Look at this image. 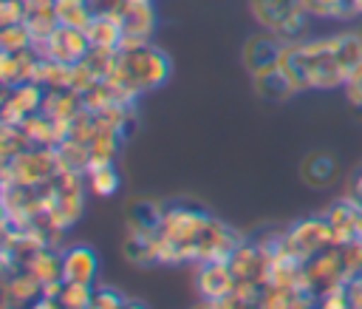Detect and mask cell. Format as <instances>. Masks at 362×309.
<instances>
[{"mask_svg": "<svg viewBox=\"0 0 362 309\" xmlns=\"http://www.w3.org/2000/svg\"><path fill=\"white\" fill-rule=\"evenodd\" d=\"M246 235L198 204H167L158 224V261L161 266L175 264H206L226 258Z\"/></svg>", "mask_w": 362, "mask_h": 309, "instance_id": "obj_1", "label": "cell"}, {"mask_svg": "<svg viewBox=\"0 0 362 309\" xmlns=\"http://www.w3.org/2000/svg\"><path fill=\"white\" fill-rule=\"evenodd\" d=\"M362 65V31L345 28L322 37H303L286 43L280 68L294 82L297 94L305 91H337Z\"/></svg>", "mask_w": 362, "mask_h": 309, "instance_id": "obj_2", "label": "cell"}, {"mask_svg": "<svg viewBox=\"0 0 362 309\" xmlns=\"http://www.w3.org/2000/svg\"><path fill=\"white\" fill-rule=\"evenodd\" d=\"M173 77V60L170 54L156 45L153 40H141V43H124L116 51V62L110 71V82L127 96V99H139L161 85H167Z\"/></svg>", "mask_w": 362, "mask_h": 309, "instance_id": "obj_3", "label": "cell"}, {"mask_svg": "<svg viewBox=\"0 0 362 309\" xmlns=\"http://www.w3.org/2000/svg\"><path fill=\"white\" fill-rule=\"evenodd\" d=\"M88 179L79 170H59L54 179L42 184V210L51 215V221L59 230H71L82 213H85V196H88Z\"/></svg>", "mask_w": 362, "mask_h": 309, "instance_id": "obj_4", "label": "cell"}, {"mask_svg": "<svg viewBox=\"0 0 362 309\" xmlns=\"http://www.w3.org/2000/svg\"><path fill=\"white\" fill-rule=\"evenodd\" d=\"M257 28L272 31L283 43H297L311 31V14L303 0H246Z\"/></svg>", "mask_w": 362, "mask_h": 309, "instance_id": "obj_5", "label": "cell"}, {"mask_svg": "<svg viewBox=\"0 0 362 309\" xmlns=\"http://www.w3.org/2000/svg\"><path fill=\"white\" fill-rule=\"evenodd\" d=\"M59 156L57 147H42V145H31L23 153L11 156L3 162L0 173L3 181H14V184H28V187H40L48 179H54L59 173Z\"/></svg>", "mask_w": 362, "mask_h": 309, "instance_id": "obj_6", "label": "cell"}, {"mask_svg": "<svg viewBox=\"0 0 362 309\" xmlns=\"http://www.w3.org/2000/svg\"><path fill=\"white\" fill-rule=\"evenodd\" d=\"M334 241H337V238H334V230H331L325 213H322V215L300 218V221L283 227V235H280V247H283L286 252H291L294 258H300V261L311 258L314 252L325 249V247L334 244Z\"/></svg>", "mask_w": 362, "mask_h": 309, "instance_id": "obj_7", "label": "cell"}, {"mask_svg": "<svg viewBox=\"0 0 362 309\" xmlns=\"http://www.w3.org/2000/svg\"><path fill=\"white\" fill-rule=\"evenodd\" d=\"M226 264L238 281V286H249V289H263L269 281V264L272 255L269 249L257 241V238H243L229 255Z\"/></svg>", "mask_w": 362, "mask_h": 309, "instance_id": "obj_8", "label": "cell"}, {"mask_svg": "<svg viewBox=\"0 0 362 309\" xmlns=\"http://www.w3.org/2000/svg\"><path fill=\"white\" fill-rule=\"evenodd\" d=\"M37 51H40L45 60L65 62V65H76V62H82V60L88 57L90 43H88L85 28L57 26L45 40H40V43H37Z\"/></svg>", "mask_w": 362, "mask_h": 309, "instance_id": "obj_9", "label": "cell"}, {"mask_svg": "<svg viewBox=\"0 0 362 309\" xmlns=\"http://www.w3.org/2000/svg\"><path fill=\"white\" fill-rule=\"evenodd\" d=\"M283 51H286V43L280 37H274L266 28H257L255 34H249L243 40V45H240V62H243L246 74L252 77V74L277 68L280 60H283Z\"/></svg>", "mask_w": 362, "mask_h": 309, "instance_id": "obj_10", "label": "cell"}, {"mask_svg": "<svg viewBox=\"0 0 362 309\" xmlns=\"http://www.w3.org/2000/svg\"><path fill=\"white\" fill-rule=\"evenodd\" d=\"M235 286H238V281H235L226 258L206 261V264L195 266V289L206 306H221L235 292Z\"/></svg>", "mask_w": 362, "mask_h": 309, "instance_id": "obj_11", "label": "cell"}, {"mask_svg": "<svg viewBox=\"0 0 362 309\" xmlns=\"http://www.w3.org/2000/svg\"><path fill=\"white\" fill-rule=\"evenodd\" d=\"M45 88L40 82H20V85H3V102H0V122H23L25 116L42 111Z\"/></svg>", "mask_w": 362, "mask_h": 309, "instance_id": "obj_12", "label": "cell"}, {"mask_svg": "<svg viewBox=\"0 0 362 309\" xmlns=\"http://www.w3.org/2000/svg\"><path fill=\"white\" fill-rule=\"evenodd\" d=\"M40 295L42 283L28 266H3V306H34Z\"/></svg>", "mask_w": 362, "mask_h": 309, "instance_id": "obj_13", "label": "cell"}, {"mask_svg": "<svg viewBox=\"0 0 362 309\" xmlns=\"http://www.w3.org/2000/svg\"><path fill=\"white\" fill-rule=\"evenodd\" d=\"M300 179L311 190H328L339 181V162L331 150H308L300 162Z\"/></svg>", "mask_w": 362, "mask_h": 309, "instance_id": "obj_14", "label": "cell"}, {"mask_svg": "<svg viewBox=\"0 0 362 309\" xmlns=\"http://www.w3.org/2000/svg\"><path fill=\"white\" fill-rule=\"evenodd\" d=\"M99 278V255L88 244H74L62 249V281L96 286Z\"/></svg>", "mask_w": 362, "mask_h": 309, "instance_id": "obj_15", "label": "cell"}, {"mask_svg": "<svg viewBox=\"0 0 362 309\" xmlns=\"http://www.w3.org/2000/svg\"><path fill=\"white\" fill-rule=\"evenodd\" d=\"M122 28V45L124 43H141V40H153L156 31V11H153V0H130L127 9L122 11V17L116 20Z\"/></svg>", "mask_w": 362, "mask_h": 309, "instance_id": "obj_16", "label": "cell"}, {"mask_svg": "<svg viewBox=\"0 0 362 309\" xmlns=\"http://www.w3.org/2000/svg\"><path fill=\"white\" fill-rule=\"evenodd\" d=\"M42 54L37 51V45L23 48V51H0V82L3 85H20V82H31L37 77Z\"/></svg>", "mask_w": 362, "mask_h": 309, "instance_id": "obj_17", "label": "cell"}, {"mask_svg": "<svg viewBox=\"0 0 362 309\" xmlns=\"http://www.w3.org/2000/svg\"><path fill=\"white\" fill-rule=\"evenodd\" d=\"M252 91L257 99H263L269 105H280V102H288L291 96H297L294 82L288 79V74L280 65L260 71V74H252Z\"/></svg>", "mask_w": 362, "mask_h": 309, "instance_id": "obj_18", "label": "cell"}, {"mask_svg": "<svg viewBox=\"0 0 362 309\" xmlns=\"http://www.w3.org/2000/svg\"><path fill=\"white\" fill-rule=\"evenodd\" d=\"M167 204H161L158 198H130L124 204V230H139V232H158V224L164 218Z\"/></svg>", "mask_w": 362, "mask_h": 309, "instance_id": "obj_19", "label": "cell"}, {"mask_svg": "<svg viewBox=\"0 0 362 309\" xmlns=\"http://www.w3.org/2000/svg\"><path fill=\"white\" fill-rule=\"evenodd\" d=\"M260 306L266 309H303L317 306V298L297 283H266L260 289Z\"/></svg>", "mask_w": 362, "mask_h": 309, "instance_id": "obj_20", "label": "cell"}, {"mask_svg": "<svg viewBox=\"0 0 362 309\" xmlns=\"http://www.w3.org/2000/svg\"><path fill=\"white\" fill-rule=\"evenodd\" d=\"M122 255L127 264L133 266H158V241H156V232H139V230H124V238H122Z\"/></svg>", "mask_w": 362, "mask_h": 309, "instance_id": "obj_21", "label": "cell"}, {"mask_svg": "<svg viewBox=\"0 0 362 309\" xmlns=\"http://www.w3.org/2000/svg\"><path fill=\"white\" fill-rule=\"evenodd\" d=\"M42 111L48 116H54L65 128L76 113L85 111V99H82V94L76 88H51V91H45Z\"/></svg>", "mask_w": 362, "mask_h": 309, "instance_id": "obj_22", "label": "cell"}, {"mask_svg": "<svg viewBox=\"0 0 362 309\" xmlns=\"http://www.w3.org/2000/svg\"><path fill=\"white\" fill-rule=\"evenodd\" d=\"M62 249H65V247L42 244V247L34 252V258L28 261V269L40 278V283H42V286L62 281Z\"/></svg>", "mask_w": 362, "mask_h": 309, "instance_id": "obj_23", "label": "cell"}, {"mask_svg": "<svg viewBox=\"0 0 362 309\" xmlns=\"http://www.w3.org/2000/svg\"><path fill=\"white\" fill-rule=\"evenodd\" d=\"M356 215H359V207L351 204L345 196L337 198V201L325 210V218H328V224H331L337 241H354V238H356Z\"/></svg>", "mask_w": 362, "mask_h": 309, "instance_id": "obj_24", "label": "cell"}, {"mask_svg": "<svg viewBox=\"0 0 362 309\" xmlns=\"http://www.w3.org/2000/svg\"><path fill=\"white\" fill-rule=\"evenodd\" d=\"M85 179H88V190L90 196L96 198H110L119 193L122 187V176L116 170V162H102V164H90L85 170Z\"/></svg>", "mask_w": 362, "mask_h": 309, "instance_id": "obj_25", "label": "cell"}, {"mask_svg": "<svg viewBox=\"0 0 362 309\" xmlns=\"http://www.w3.org/2000/svg\"><path fill=\"white\" fill-rule=\"evenodd\" d=\"M308 14L317 17V20H339V23H348V20H356L362 17V6L359 0H303Z\"/></svg>", "mask_w": 362, "mask_h": 309, "instance_id": "obj_26", "label": "cell"}, {"mask_svg": "<svg viewBox=\"0 0 362 309\" xmlns=\"http://www.w3.org/2000/svg\"><path fill=\"white\" fill-rule=\"evenodd\" d=\"M85 34H88L90 48H119L122 40H124L119 23L110 20V17H93V20L88 23Z\"/></svg>", "mask_w": 362, "mask_h": 309, "instance_id": "obj_27", "label": "cell"}, {"mask_svg": "<svg viewBox=\"0 0 362 309\" xmlns=\"http://www.w3.org/2000/svg\"><path fill=\"white\" fill-rule=\"evenodd\" d=\"M57 156H59V167H65V170H79V173H85V170L90 167L88 145H85V142H76V139H71V136L59 139Z\"/></svg>", "mask_w": 362, "mask_h": 309, "instance_id": "obj_28", "label": "cell"}, {"mask_svg": "<svg viewBox=\"0 0 362 309\" xmlns=\"http://www.w3.org/2000/svg\"><path fill=\"white\" fill-rule=\"evenodd\" d=\"M54 11L59 26H71V28H88V23L93 20L88 0H54Z\"/></svg>", "mask_w": 362, "mask_h": 309, "instance_id": "obj_29", "label": "cell"}, {"mask_svg": "<svg viewBox=\"0 0 362 309\" xmlns=\"http://www.w3.org/2000/svg\"><path fill=\"white\" fill-rule=\"evenodd\" d=\"M25 26H28V31L34 34V43L45 40V37L59 26L57 11H54V3H51V6H31L28 14H25Z\"/></svg>", "mask_w": 362, "mask_h": 309, "instance_id": "obj_30", "label": "cell"}, {"mask_svg": "<svg viewBox=\"0 0 362 309\" xmlns=\"http://www.w3.org/2000/svg\"><path fill=\"white\" fill-rule=\"evenodd\" d=\"M31 45H37V43H34V34L28 31L25 23L0 26V51H23Z\"/></svg>", "mask_w": 362, "mask_h": 309, "instance_id": "obj_31", "label": "cell"}, {"mask_svg": "<svg viewBox=\"0 0 362 309\" xmlns=\"http://www.w3.org/2000/svg\"><path fill=\"white\" fill-rule=\"evenodd\" d=\"M25 147H31V142L25 139L23 128L14 125V122H3L0 125V156H3V162L17 156V153H23Z\"/></svg>", "mask_w": 362, "mask_h": 309, "instance_id": "obj_32", "label": "cell"}, {"mask_svg": "<svg viewBox=\"0 0 362 309\" xmlns=\"http://www.w3.org/2000/svg\"><path fill=\"white\" fill-rule=\"evenodd\" d=\"M130 303H136V300H130V298H124L119 289H113V286H96L93 289V306L96 309H119V306H130Z\"/></svg>", "mask_w": 362, "mask_h": 309, "instance_id": "obj_33", "label": "cell"}, {"mask_svg": "<svg viewBox=\"0 0 362 309\" xmlns=\"http://www.w3.org/2000/svg\"><path fill=\"white\" fill-rule=\"evenodd\" d=\"M25 14H28L25 0H0V26L25 23Z\"/></svg>", "mask_w": 362, "mask_h": 309, "instance_id": "obj_34", "label": "cell"}, {"mask_svg": "<svg viewBox=\"0 0 362 309\" xmlns=\"http://www.w3.org/2000/svg\"><path fill=\"white\" fill-rule=\"evenodd\" d=\"M317 306H325V309H351V300H348V289H345V283H342V286H334L331 292H325V295L317 300Z\"/></svg>", "mask_w": 362, "mask_h": 309, "instance_id": "obj_35", "label": "cell"}, {"mask_svg": "<svg viewBox=\"0 0 362 309\" xmlns=\"http://www.w3.org/2000/svg\"><path fill=\"white\" fill-rule=\"evenodd\" d=\"M342 91H345V99H348L356 111H362V65L356 68V74L348 79V85H345Z\"/></svg>", "mask_w": 362, "mask_h": 309, "instance_id": "obj_36", "label": "cell"}, {"mask_svg": "<svg viewBox=\"0 0 362 309\" xmlns=\"http://www.w3.org/2000/svg\"><path fill=\"white\" fill-rule=\"evenodd\" d=\"M351 204H356L359 210H362V170H356L351 179H348V184H345V193H342Z\"/></svg>", "mask_w": 362, "mask_h": 309, "instance_id": "obj_37", "label": "cell"}, {"mask_svg": "<svg viewBox=\"0 0 362 309\" xmlns=\"http://www.w3.org/2000/svg\"><path fill=\"white\" fill-rule=\"evenodd\" d=\"M348 300H351V309H362V275H354L348 283Z\"/></svg>", "mask_w": 362, "mask_h": 309, "instance_id": "obj_38", "label": "cell"}, {"mask_svg": "<svg viewBox=\"0 0 362 309\" xmlns=\"http://www.w3.org/2000/svg\"><path fill=\"white\" fill-rule=\"evenodd\" d=\"M54 0H25V6L31 9V6H51Z\"/></svg>", "mask_w": 362, "mask_h": 309, "instance_id": "obj_39", "label": "cell"}, {"mask_svg": "<svg viewBox=\"0 0 362 309\" xmlns=\"http://www.w3.org/2000/svg\"><path fill=\"white\" fill-rule=\"evenodd\" d=\"M359 6H362V0H359Z\"/></svg>", "mask_w": 362, "mask_h": 309, "instance_id": "obj_40", "label": "cell"}]
</instances>
